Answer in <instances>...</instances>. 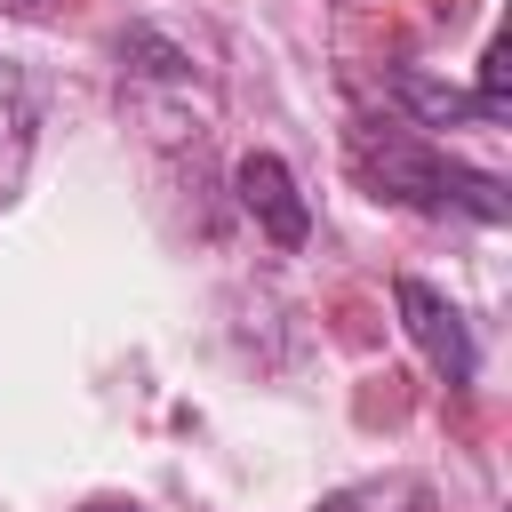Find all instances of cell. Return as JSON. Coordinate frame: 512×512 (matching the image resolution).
<instances>
[{
	"label": "cell",
	"mask_w": 512,
	"mask_h": 512,
	"mask_svg": "<svg viewBox=\"0 0 512 512\" xmlns=\"http://www.w3.org/2000/svg\"><path fill=\"white\" fill-rule=\"evenodd\" d=\"M352 168L384 200H408L424 216H472V224H504L512 216V200H504V184L488 168H464V160H448L424 136L384 128V120H352Z\"/></svg>",
	"instance_id": "1"
},
{
	"label": "cell",
	"mask_w": 512,
	"mask_h": 512,
	"mask_svg": "<svg viewBox=\"0 0 512 512\" xmlns=\"http://www.w3.org/2000/svg\"><path fill=\"white\" fill-rule=\"evenodd\" d=\"M392 296H400V320H408L416 352H424L448 384H472V368H480V352H472V320H464L440 288H424V280H400Z\"/></svg>",
	"instance_id": "2"
},
{
	"label": "cell",
	"mask_w": 512,
	"mask_h": 512,
	"mask_svg": "<svg viewBox=\"0 0 512 512\" xmlns=\"http://www.w3.org/2000/svg\"><path fill=\"white\" fill-rule=\"evenodd\" d=\"M240 208L280 240V248H304V232H312V216H304V192H296V176H288V160H272V152H248L240 160Z\"/></svg>",
	"instance_id": "3"
},
{
	"label": "cell",
	"mask_w": 512,
	"mask_h": 512,
	"mask_svg": "<svg viewBox=\"0 0 512 512\" xmlns=\"http://www.w3.org/2000/svg\"><path fill=\"white\" fill-rule=\"evenodd\" d=\"M384 88H392V96H400L424 128H464V120H488V112H480V96H464V88H448V80H424V72H408V64H400Z\"/></svg>",
	"instance_id": "4"
},
{
	"label": "cell",
	"mask_w": 512,
	"mask_h": 512,
	"mask_svg": "<svg viewBox=\"0 0 512 512\" xmlns=\"http://www.w3.org/2000/svg\"><path fill=\"white\" fill-rule=\"evenodd\" d=\"M24 128H32V72L0 56V144H24Z\"/></svg>",
	"instance_id": "5"
},
{
	"label": "cell",
	"mask_w": 512,
	"mask_h": 512,
	"mask_svg": "<svg viewBox=\"0 0 512 512\" xmlns=\"http://www.w3.org/2000/svg\"><path fill=\"white\" fill-rule=\"evenodd\" d=\"M424 488L416 480H368V488H336L320 512H400V504H416Z\"/></svg>",
	"instance_id": "6"
},
{
	"label": "cell",
	"mask_w": 512,
	"mask_h": 512,
	"mask_svg": "<svg viewBox=\"0 0 512 512\" xmlns=\"http://www.w3.org/2000/svg\"><path fill=\"white\" fill-rule=\"evenodd\" d=\"M80 512H136V504H120V496H96V504H80Z\"/></svg>",
	"instance_id": "7"
}]
</instances>
